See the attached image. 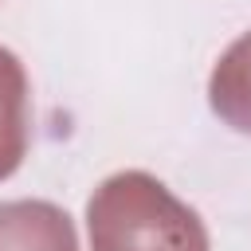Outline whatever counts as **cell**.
I'll list each match as a JSON object with an SVG mask.
<instances>
[{"label":"cell","mask_w":251,"mask_h":251,"mask_svg":"<svg viewBox=\"0 0 251 251\" xmlns=\"http://www.w3.org/2000/svg\"><path fill=\"white\" fill-rule=\"evenodd\" d=\"M0 251H78V231L51 200H8L0 204Z\"/></svg>","instance_id":"7a4b0ae2"},{"label":"cell","mask_w":251,"mask_h":251,"mask_svg":"<svg viewBox=\"0 0 251 251\" xmlns=\"http://www.w3.org/2000/svg\"><path fill=\"white\" fill-rule=\"evenodd\" d=\"M208 102L231 129L251 133V31H243L212 67Z\"/></svg>","instance_id":"3957f363"},{"label":"cell","mask_w":251,"mask_h":251,"mask_svg":"<svg viewBox=\"0 0 251 251\" xmlns=\"http://www.w3.org/2000/svg\"><path fill=\"white\" fill-rule=\"evenodd\" d=\"M90 251H208V227L153 173L122 169L86 200Z\"/></svg>","instance_id":"6da1fadb"},{"label":"cell","mask_w":251,"mask_h":251,"mask_svg":"<svg viewBox=\"0 0 251 251\" xmlns=\"http://www.w3.org/2000/svg\"><path fill=\"white\" fill-rule=\"evenodd\" d=\"M27 153V75L24 63L0 47V180L24 165Z\"/></svg>","instance_id":"277c9868"}]
</instances>
